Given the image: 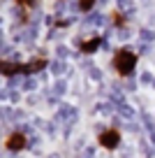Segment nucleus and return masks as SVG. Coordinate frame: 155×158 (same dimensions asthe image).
<instances>
[{
    "label": "nucleus",
    "instance_id": "nucleus-2",
    "mask_svg": "<svg viewBox=\"0 0 155 158\" xmlns=\"http://www.w3.org/2000/svg\"><path fill=\"white\" fill-rule=\"evenodd\" d=\"M97 142H100V147H104V149H116L118 144H121V133L113 130V128L102 130L100 137H97Z\"/></svg>",
    "mask_w": 155,
    "mask_h": 158
},
{
    "label": "nucleus",
    "instance_id": "nucleus-8",
    "mask_svg": "<svg viewBox=\"0 0 155 158\" xmlns=\"http://www.w3.org/2000/svg\"><path fill=\"white\" fill-rule=\"evenodd\" d=\"M35 2H37V0H16V5H21V7H26V10H28V7H33Z\"/></svg>",
    "mask_w": 155,
    "mask_h": 158
},
{
    "label": "nucleus",
    "instance_id": "nucleus-4",
    "mask_svg": "<svg viewBox=\"0 0 155 158\" xmlns=\"http://www.w3.org/2000/svg\"><path fill=\"white\" fill-rule=\"evenodd\" d=\"M46 65H49L46 58H33L30 63L21 65V74H35V72H39V70H44Z\"/></svg>",
    "mask_w": 155,
    "mask_h": 158
},
{
    "label": "nucleus",
    "instance_id": "nucleus-7",
    "mask_svg": "<svg viewBox=\"0 0 155 158\" xmlns=\"http://www.w3.org/2000/svg\"><path fill=\"white\" fill-rule=\"evenodd\" d=\"M93 5H95V0H79V7H81V12H88Z\"/></svg>",
    "mask_w": 155,
    "mask_h": 158
},
{
    "label": "nucleus",
    "instance_id": "nucleus-6",
    "mask_svg": "<svg viewBox=\"0 0 155 158\" xmlns=\"http://www.w3.org/2000/svg\"><path fill=\"white\" fill-rule=\"evenodd\" d=\"M111 19H113V23H116V26H125V19H123L121 12H111Z\"/></svg>",
    "mask_w": 155,
    "mask_h": 158
},
{
    "label": "nucleus",
    "instance_id": "nucleus-3",
    "mask_svg": "<svg viewBox=\"0 0 155 158\" xmlns=\"http://www.w3.org/2000/svg\"><path fill=\"white\" fill-rule=\"evenodd\" d=\"M26 144H28V139H26V135L23 133H12L10 137L5 139V149H10V151H23L26 149Z\"/></svg>",
    "mask_w": 155,
    "mask_h": 158
},
{
    "label": "nucleus",
    "instance_id": "nucleus-1",
    "mask_svg": "<svg viewBox=\"0 0 155 158\" xmlns=\"http://www.w3.org/2000/svg\"><path fill=\"white\" fill-rule=\"evenodd\" d=\"M134 65H137L134 51H130V49H118L116 51V56H113V68H116V72L121 74V77H127V74L134 70Z\"/></svg>",
    "mask_w": 155,
    "mask_h": 158
},
{
    "label": "nucleus",
    "instance_id": "nucleus-5",
    "mask_svg": "<svg viewBox=\"0 0 155 158\" xmlns=\"http://www.w3.org/2000/svg\"><path fill=\"white\" fill-rule=\"evenodd\" d=\"M100 44H102V37H90V40H83L79 49H81V54H93V51L100 49Z\"/></svg>",
    "mask_w": 155,
    "mask_h": 158
}]
</instances>
